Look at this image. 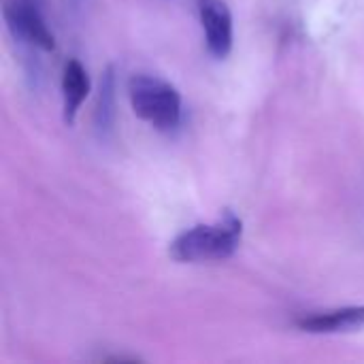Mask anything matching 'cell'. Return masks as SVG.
Returning a JSON list of instances; mask_svg holds the SVG:
<instances>
[{"mask_svg": "<svg viewBox=\"0 0 364 364\" xmlns=\"http://www.w3.org/2000/svg\"><path fill=\"white\" fill-rule=\"evenodd\" d=\"M243 235V222L226 209L215 224H198L171 243V258L177 262H209L230 258Z\"/></svg>", "mask_w": 364, "mask_h": 364, "instance_id": "obj_1", "label": "cell"}, {"mask_svg": "<svg viewBox=\"0 0 364 364\" xmlns=\"http://www.w3.org/2000/svg\"><path fill=\"white\" fill-rule=\"evenodd\" d=\"M128 96L136 117L158 130H173L181 119V94L175 85L151 75H134L128 81Z\"/></svg>", "mask_w": 364, "mask_h": 364, "instance_id": "obj_2", "label": "cell"}, {"mask_svg": "<svg viewBox=\"0 0 364 364\" xmlns=\"http://www.w3.org/2000/svg\"><path fill=\"white\" fill-rule=\"evenodd\" d=\"M2 15L9 32L43 51H53L55 36L45 21V0H4Z\"/></svg>", "mask_w": 364, "mask_h": 364, "instance_id": "obj_3", "label": "cell"}, {"mask_svg": "<svg viewBox=\"0 0 364 364\" xmlns=\"http://www.w3.org/2000/svg\"><path fill=\"white\" fill-rule=\"evenodd\" d=\"M198 15L207 49L215 58H226L232 49V13L228 4L224 0H198Z\"/></svg>", "mask_w": 364, "mask_h": 364, "instance_id": "obj_4", "label": "cell"}, {"mask_svg": "<svg viewBox=\"0 0 364 364\" xmlns=\"http://www.w3.org/2000/svg\"><path fill=\"white\" fill-rule=\"evenodd\" d=\"M296 326L311 335H339L364 331V307H343L324 314H314L296 322Z\"/></svg>", "mask_w": 364, "mask_h": 364, "instance_id": "obj_5", "label": "cell"}, {"mask_svg": "<svg viewBox=\"0 0 364 364\" xmlns=\"http://www.w3.org/2000/svg\"><path fill=\"white\" fill-rule=\"evenodd\" d=\"M90 94V77L79 60H68L62 75V98H64V122L75 124L77 111Z\"/></svg>", "mask_w": 364, "mask_h": 364, "instance_id": "obj_6", "label": "cell"}, {"mask_svg": "<svg viewBox=\"0 0 364 364\" xmlns=\"http://www.w3.org/2000/svg\"><path fill=\"white\" fill-rule=\"evenodd\" d=\"M115 119V73L113 66H107L98 87V102H96V128L107 132L111 130Z\"/></svg>", "mask_w": 364, "mask_h": 364, "instance_id": "obj_7", "label": "cell"}]
</instances>
